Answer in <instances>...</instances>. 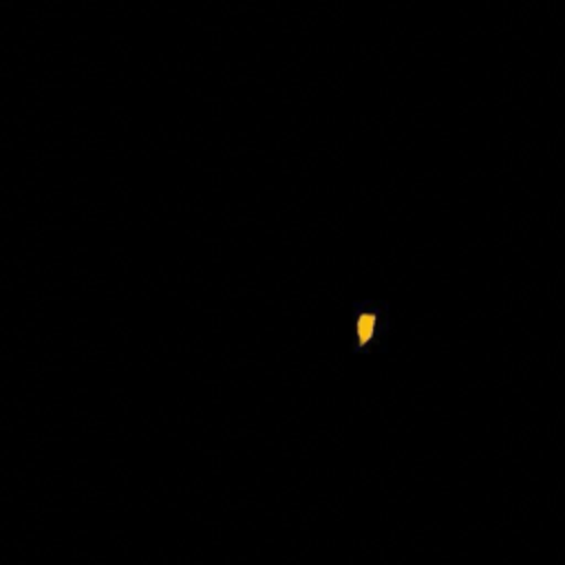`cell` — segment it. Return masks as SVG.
Segmentation results:
<instances>
[{"label":"cell","instance_id":"6da1fadb","mask_svg":"<svg viewBox=\"0 0 565 565\" xmlns=\"http://www.w3.org/2000/svg\"><path fill=\"white\" fill-rule=\"evenodd\" d=\"M353 316V353H369L373 349H382L384 340L391 331V309L384 300L364 298L351 302Z\"/></svg>","mask_w":565,"mask_h":565}]
</instances>
